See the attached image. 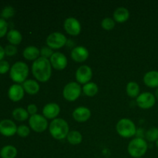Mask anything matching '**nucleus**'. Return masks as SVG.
<instances>
[{
	"instance_id": "obj_1",
	"label": "nucleus",
	"mask_w": 158,
	"mask_h": 158,
	"mask_svg": "<svg viewBox=\"0 0 158 158\" xmlns=\"http://www.w3.org/2000/svg\"><path fill=\"white\" fill-rule=\"evenodd\" d=\"M52 66L49 60L40 57L32 64V73L35 80L42 83L49 81L52 76Z\"/></svg>"
},
{
	"instance_id": "obj_2",
	"label": "nucleus",
	"mask_w": 158,
	"mask_h": 158,
	"mask_svg": "<svg viewBox=\"0 0 158 158\" xmlns=\"http://www.w3.org/2000/svg\"><path fill=\"white\" fill-rule=\"evenodd\" d=\"M49 131L54 139L61 140L67 137L69 133V126L64 119L56 118L49 123Z\"/></svg>"
},
{
	"instance_id": "obj_3",
	"label": "nucleus",
	"mask_w": 158,
	"mask_h": 158,
	"mask_svg": "<svg viewBox=\"0 0 158 158\" xmlns=\"http://www.w3.org/2000/svg\"><path fill=\"white\" fill-rule=\"evenodd\" d=\"M29 73V66L25 62H15L10 68L9 77L11 80L15 83H23L26 80Z\"/></svg>"
},
{
	"instance_id": "obj_4",
	"label": "nucleus",
	"mask_w": 158,
	"mask_h": 158,
	"mask_svg": "<svg viewBox=\"0 0 158 158\" xmlns=\"http://www.w3.org/2000/svg\"><path fill=\"white\" fill-rule=\"evenodd\" d=\"M148 149V144L147 140L139 137H135L131 140L127 147L128 153L134 158L142 157L146 154Z\"/></svg>"
},
{
	"instance_id": "obj_5",
	"label": "nucleus",
	"mask_w": 158,
	"mask_h": 158,
	"mask_svg": "<svg viewBox=\"0 0 158 158\" xmlns=\"http://www.w3.org/2000/svg\"><path fill=\"white\" fill-rule=\"evenodd\" d=\"M137 130L135 123L128 118L120 119L116 125L117 134L123 138H131L136 136Z\"/></svg>"
},
{
	"instance_id": "obj_6",
	"label": "nucleus",
	"mask_w": 158,
	"mask_h": 158,
	"mask_svg": "<svg viewBox=\"0 0 158 158\" xmlns=\"http://www.w3.org/2000/svg\"><path fill=\"white\" fill-rule=\"evenodd\" d=\"M82 87L77 82H69L65 85L63 89V96L67 101H76L80 97L82 93Z\"/></svg>"
},
{
	"instance_id": "obj_7",
	"label": "nucleus",
	"mask_w": 158,
	"mask_h": 158,
	"mask_svg": "<svg viewBox=\"0 0 158 158\" xmlns=\"http://www.w3.org/2000/svg\"><path fill=\"white\" fill-rule=\"evenodd\" d=\"M29 125L30 129L36 133L44 132L49 127L47 119L43 115L39 114L29 117Z\"/></svg>"
},
{
	"instance_id": "obj_8",
	"label": "nucleus",
	"mask_w": 158,
	"mask_h": 158,
	"mask_svg": "<svg viewBox=\"0 0 158 158\" xmlns=\"http://www.w3.org/2000/svg\"><path fill=\"white\" fill-rule=\"evenodd\" d=\"M68 40L66 35L60 32H54L47 36L46 43L52 49H59L66 46Z\"/></svg>"
},
{
	"instance_id": "obj_9",
	"label": "nucleus",
	"mask_w": 158,
	"mask_h": 158,
	"mask_svg": "<svg viewBox=\"0 0 158 158\" xmlns=\"http://www.w3.org/2000/svg\"><path fill=\"white\" fill-rule=\"evenodd\" d=\"M136 103L140 108L143 110L150 109L153 107L156 103L154 94L150 92H143L136 98Z\"/></svg>"
},
{
	"instance_id": "obj_10",
	"label": "nucleus",
	"mask_w": 158,
	"mask_h": 158,
	"mask_svg": "<svg viewBox=\"0 0 158 158\" xmlns=\"http://www.w3.org/2000/svg\"><path fill=\"white\" fill-rule=\"evenodd\" d=\"M76 80L80 84L85 85L90 82L93 77V70L87 65H82L77 69L75 73Z\"/></svg>"
},
{
	"instance_id": "obj_11",
	"label": "nucleus",
	"mask_w": 158,
	"mask_h": 158,
	"mask_svg": "<svg viewBox=\"0 0 158 158\" xmlns=\"http://www.w3.org/2000/svg\"><path fill=\"white\" fill-rule=\"evenodd\" d=\"M63 27L66 33L73 36H77L81 32V24L77 19L68 17L63 23Z\"/></svg>"
},
{
	"instance_id": "obj_12",
	"label": "nucleus",
	"mask_w": 158,
	"mask_h": 158,
	"mask_svg": "<svg viewBox=\"0 0 158 158\" xmlns=\"http://www.w3.org/2000/svg\"><path fill=\"white\" fill-rule=\"evenodd\" d=\"M49 61L52 67L56 70H63L68 64L67 57L61 52H54Z\"/></svg>"
},
{
	"instance_id": "obj_13",
	"label": "nucleus",
	"mask_w": 158,
	"mask_h": 158,
	"mask_svg": "<svg viewBox=\"0 0 158 158\" xmlns=\"http://www.w3.org/2000/svg\"><path fill=\"white\" fill-rule=\"evenodd\" d=\"M17 128L15 123L9 119H4L0 121V134L5 137H12L17 132Z\"/></svg>"
},
{
	"instance_id": "obj_14",
	"label": "nucleus",
	"mask_w": 158,
	"mask_h": 158,
	"mask_svg": "<svg viewBox=\"0 0 158 158\" xmlns=\"http://www.w3.org/2000/svg\"><path fill=\"white\" fill-rule=\"evenodd\" d=\"M89 52L85 46H78L71 51V58L76 63H83L89 58Z\"/></svg>"
},
{
	"instance_id": "obj_15",
	"label": "nucleus",
	"mask_w": 158,
	"mask_h": 158,
	"mask_svg": "<svg viewBox=\"0 0 158 158\" xmlns=\"http://www.w3.org/2000/svg\"><path fill=\"white\" fill-rule=\"evenodd\" d=\"M60 114V106L56 103H46L43 108V115L47 120H54Z\"/></svg>"
},
{
	"instance_id": "obj_16",
	"label": "nucleus",
	"mask_w": 158,
	"mask_h": 158,
	"mask_svg": "<svg viewBox=\"0 0 158 158\" xmlns=\"http://www.w3.org/2000/svg\"><path fill=\"white\" fill-rule=\"evenodd\" d=\"M25 90L23 85L14 83L8 89V97L12 101L19 102L24 97Z\"/></svg>"
},
{
	"instance_id": "obj_17",
	"label": "nucleus",
	"mask_w": 158,
	"mask_h": 158,
	"mask_svg": "<svg viewBox=\"0 0 158 158\" xmlns=\"http://www.w3.org/2000/svg\"><path fill=\"white\" fill-rule=\"evenodd\" d=\"M73 118L79 123H84L87 121L91 117V111L86 106H79L73 112Z\"/></svg>"
},
{
	"instance_id": "obj_18",
	"label": "nucleus",
	"mask_w": 158,
	"mask_h": 158,
	"mask_svg": "<svg viewBox=\"0 0 158 158\" xmlns=\"http://www.w3.org/2000/svg\"><path fill=\"white\" fill-rule=\"evenodd\" d=\"M143 83L150 88H158V71L151 70L143 76Z\"/></svg>"
},
{
	"instance_id": "obj_19",
	"label": "nucleus",
	"mask_w": 158,
	"mask_h": 158,
	"mask_svg": "<svg viewBox=\"0 0 158 158\" xmlns=\"http://www.w3.org/2000/svg\"><path fill=\"white\" fill-rule=\"evenodd\" d=\"M23 87L24 89L25 93L29 94V95H35L39 93L40 89V86L38 81L32 79L26 80L23 83Z\"/></svg>"
},
{
	"instance_id": "obj_20",
	"label": "nucleus",
	"mask_w": 158,
	"mask_h": 158,
	"mask_svg": "<svg viewBox=\"0 0 158 158\" xmlns=\"http://www.w3.org/2000/svg\"><path fill=\"white\" fill-rule=\"evenodd\" d=\"M113 17H114L113 19H114V21L117 22V23H125V22L129 19L130 12L127 8L120 6V7L117 8L115 9V11L114 12Z\"/></svg>"
},
{
	"instance_id": "obj_21",
	"label": "nucleus",
	"mask_w": 158,
	"mask_h": 158,
	"mask_svg": "<svg viewBox=\"0 0 158 158\" xmlns=\"http://www.w3.org/2000/svg\"><path fill=\"white\" fill-rule=\"evenodd\" d=\"M23 56L26 60L35 61L40 57V49L35 46H29L24 49Z\"/></svg>"
},
{
	"instance_id": "obj_22",
	"label": "nucleus",
	"mask_w": 158,
	"mask_h": 158,
	"mask_svg": "<svg viewBox=\"0 0 158 158\" xmlns=\"http://www.w3.org/2000/svg\"><path fill=\"white\" fill-rule=\"evenodd\" d=\"M6 37H7V40L9 41V43L14 46L19 45L23 40V35H22L21 32L15 29H10L8 32Z\"/></svg>"
},
{
	"instance_id": "obj_23",
	"label": "nucleus",
	"mask_w": 158,
	"mask_h": 158,
	"mask_svg": "<svg viewBox=\"0 0 158 158\" xmlns=\"http://www.w3.org/2000/svg\"><path fill=\"white\" fill-rule=\"evenodd\" d=\"M18 154L16 148L12 145L4 146L0 151V157L2 158H15Z\"/></svg>"
},
{
	"instance_id": "obj_24",
	"label": "nucleus",
	"mask_w": 158,
	"mask_h": 158,
	"mask_svg": "<svg viewBox=\"0 0 158 158\" xmlns=\"http://www.w3.org/2000/svg\"><path fill=\"white\" fill-rule=\"evenodd\" d=\"M12 115L15 120L19 122L25 121L29 118V114L27 110L23 107H17L14 109L12 113Z\"/></svg>"
},
{
	"instance_id": "obj_25",
	"label": "nucleus",
	"mask_w": 158,
	"mask_h": 158,
	"mask_svg": "<svg viewBox=\"0 0 158 158\" xmlns=\"http://www.w3.org/2000/svg\"><path fill=\"white\" fill-rule=\"evenodd\" d=\"M126 92L127 94L130 97H132V98H135L136 97V98H137V97L140 95V86H139L138 83H136V82H129V83L127 84Z\"/></svg>"
},
{
	"instance_id": "obj_26",
	"label": "nucleus",
	"mask_w": 158,
	"mask_h": 158,
	"mask_svg": "<svg viewBox=\"0 0 158 158\" xmlns=\"http://www.w3.org/2000/svg\"><path fill=\"white\" fill-rule=\"evenodd\" d=\"M82 90L85 95L91 97L97 95L99 91V87L97 83H94V82H89L83 85V86L82 87Z\"/></svg>"
},
{
	"instance_id": "obj_27",
	"label": "nucleus",
	"mask_w": 158,
	"mask_h": 158,
	"mask_svg": "<svg viewBox=\"0 0 158 158\" xmlns=\"http://www.w3.org/2000/svg\"><path fill=\"white\" fill-rule=\"evenodd\" d=\"M66 140L69 142V143L72 145H77L80 144L83 140V136L81 133H80L77 131H71L68 134Z\"/></svg>"
},
{
	"instance_id": "obj_28",
	"label": "nucleus",
	"mask_w": 158,
	"mask_h": 158,
	"mask_svg": "<svg viewBox=\"0 0 158 158\" xmlns=\"http://www.w3.org/2000/svg\"><path fill=\"white\" fill-rule=\"evenodd\" d=\"M15 9L11 6H5L2 9L1 12H0V17L3 19H8L9 18H12L15 15Z\"/></svg>"
},
{
	"instance_id": "obj_29",
	"label": "nucleus",
	"mask_w": 158,
	"mask_h": 158,
	"mask_svg": "<svg viewBox=\"0 0 158 158\" xmlns=\"http://www.w3.org/2000/svg\"><path fill=\"white\" fill-rule=\"evenodd\" d=\"M145 138L149 142H156L158 140V128L151 127L145 133Z\"/></svg>"
},
{
	"instance_id": "obj_30",
	"label": "nucleus",
	"mask_w": 158,
	"mask_h": 158,
	"mask_svg": "<svg viewBox=\"0 0 158 158\" xmlns=\"http://www.w3.org/2000/svg\"><path fill=\"white\" fill-rule=\"evenodd\" d=\"M115 24L116 22L114 21V19L110 18V17H106L101 22L102 28L106 31L112 30L115 27Z\"/></svg>"
},
{
	"instance_id": "obj_31",
	"label": "nucleus",
	"mask_w": 158,
	"mask_h": 158,
	"mask_svg": "<svg viewBox=\"0 0 158 158\" xmlns=\"http://www.w3.org/2000/svg\"><path fill=\"white\" fill-rule=\"evenodd\" d=\"M16 134L21 137H27L30 134V127L26 125H20L17 128Z\"/></svg>"
},
{
	"instance_id": "obj_32",
	"label": "nucleus",
	"mask_w": 158,
	"mask_h": 158,
	"mask_svg": "<svg viewBox=\"0 0 158 158\" xmlns=\"http://www.w3.org/2000/svg\"><path fill=\"white\" fill-rule=\"evenodd\" d=\"M53 53V49H52L51 48H49V46H43V47L40 49V57H43V58H46L49 60Z\"/></svg>"
},
{
	"instance_id": "obj_33",
	"label": "nucleus",
	"mask_w": 158,
	"mask_h": 158,
	"mask_svg": "<svg viewBox=\"0 0 158 158\" xmlns=\"http://www.w3.org/2000/svg\"><path fill=\"white\" fill-rule=\"evenodd\" d=\"M5 51V55L8 56H13L18 52V49H17L16 46H14V45H7L6 47L4 48Z\"/></svg>"
},
{
	"instance_id": "obj_34",
	"label": "nucleus",
	"mask_w": 158,
	"mask_h": 158,
	"mask_svg": "<svg viewBox=\"0 0 158 158\" xmlns=\"http://www.w3.org/2000/svg\"><path fill=\"white\" fill-rule=\"evenodd\" d=\"M8 23L6 20L0 18V38H2L8 33Z\"/></svg>"
},
{
	"instance_id": "obj_35",
	"label": "nucleus",
	"mask_w": 158,
	"mask_h": 158,
	"mask_svg": "<svg viewBox=\"0 0 158 158\" xmlns=\"http://www.w3.org/2000/svg\"><path fill=\"white\" fill-rule=\"evenodd\" d=\"M10 65L6 60L0 61V74H6L10 70Z\"/></svg>"
},
{
	"instance_id": "obj_36",
	"label": "nucleus",
	"mask_w": 158,
	"mask_h": 158,
	"mask_svg": "<svg viewBox=\"0 0 158 158\" xmlns=\"http://www.w3.org/2000/svg\"><path fill=\"white\" fill-rule=\"evenodd\" d=\"M27 111L29 113V114L30 116L35 115V114H37V111H38V107L34 103H31V104L28 105L27 106Z\"/></svg>"
},
{
	"instance_id": "obj_37",
	"label": "nucleus",
	"mask_w": 158,
	"mask_h": 158,
	"mask_svg": "<svg viewBox=\"0 0 158 158\" xmlns=\"http://www.w3.org/2000/svg\"><path fill=\"white\" fill-rule=\"evenodd\" d=\"M136 137H139V138H143V137H145V133L143 128H138L137 130Z\"/></svg>"
},
{
	"instance_id": "obj_38",
	"label": "nucleus",
	"mask_w": 158,
	"mask_h": 158,
	"mask_svg": "<svg viewBox=\"0 0 158 158\" xmlns=\"http://www.w3.org/2000/svg\"><path fill=\"white\" fill-rule=\"evenodd\" d=\"M5 51H4V48L0 45V61L3 60V58L5 56Z\"/></svg>"
},
{
	"instance_id": "obj_39",
	"label": "nucleus",
	"mask_w": 158,
	"mask_h": 158,
	"mask_svg": "<svg viewBox=\"0 0 158 158\" xmlns=\"http://www.w3.org/2000/svg\"><path fill=\"white\" fill-rule=\"evenodd\" d=\"M154 97H155L156 100H158V88L156 89L155 93H154Z\"/></svg>"
},
{
	"instance_id": "obj_40",
	"label": "nucleus",
	"mask_w": 158,
	"mask_h": 158,
	"mask_svg": "<svg viewBox=\"0 0 158 158\" xmlns=\"http://www.w3.org/2000/svg\"><path fill=\"white\" fill-rule=\"evenodd\" d=\"M155 143H156V147H157V148H158V140L155 142Z\"/></svg>"
},
{
	"instance_id": "obj_41",
	"label": "nucleus",
	"mask_w": 158,
	"mask_h": 158,
	"mask_svg": "<svg viewBox=\"0 0 158 158\" xmlns=\"http://www.w3.org/2000/svg\"><path fill=\"white\" fill-rule=\"evenodd\" d=\"M139 158H142V157H139Z\"/></svg>"
}]
</instances>
